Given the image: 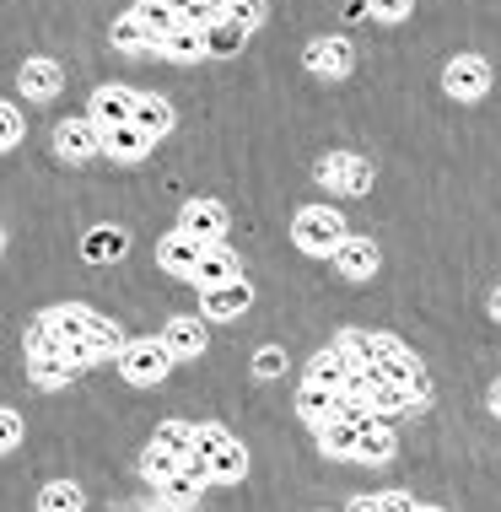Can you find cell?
<instances>
[{
    "mask_svg": "<svg viewBox=\"0 0 501 512\" xmlns=\"http://www.w3.org/2000/svg\"><path fill=\"white\" fill-rule=\"evenodd\" d=\"M22 442V415L11 405H0V453H11Z\"/></svg>",
    "mask_w": 501,
    "mask_h": 512,
    "instance_id": "obj_39",
    "label": "cell"
},
{
    "mask_svg": "<svg viewBox=\"0 0 501 512\" xmlns=\"http://www.w3.org/2000/svg\"><path fill=\"white\" fill-rule=\"evenodd\" d=\"M254 33H243L238 22H227V17H216L211 27H205V44H211V60H232V54H243V44Z\"/></svg>",
    "mask_w": 501,
    "mask_h": 512,
    "instance_id": "obj_29",
    "label": "cell"
},
{
    "mask_svg": "<svg viewBox=\"0 0 501 512\" xmlns=\"http://www.w3.org/2000/svg\"><path fill=\"white\" fill-rule=\"evenodd\" d=\"M227 227H232V216H227V205L221 200H189L184 211H178V232H189L194 243H227Z\"/></svg>",
    "mask_w": 501,
    "mask_h": 512,
    "instance_id": "obj_11",
    "label": "cell"
},
{
    "mask_svg": "<svg viewBox=\"0 0 501 512\" xmlns=\"http://www.w3.org/2000/svg\"><path fill=\"white\" fill-rule=\"evenodd\" d=\"M345 238H351V232H345V216L334 211V205H302V211L291 216V243L313 259H329Z\"/></svg>",
    "mask_w": 501,
    "mask_h": 512,
    "instance_id": "obj_3",
    "label": "cell"
},
{
    "mask_svg": "<svg viewBox=\"0 0 501 512\" xmlns=\"http://www.w3.org/2000/svg\"><path fill=\"white\" fill-rule=\"evenodd\" d=\"M178 464H184L178 453H167V448H157V442H146V453H141V475L151 480V486H157V480H167Z\"/></svg>",
    "mask_w": 501,
    "mask_h": 512,
    "instance_id": "obj_34",
    "label": "cell"
},
{
    "mask_svg": "<svg viewBox=\"0 0 501 512\" xmlns=\"http://www.w3.org/2000/svg\"><path fill=\"white\" fill-rule=\"evenodd\" d=\"M205 302H200V313L211 318V324H232V318H243L248 308H254V286L243 281H227V286H211V292H200Z\"/></svg>",
    "mask_w": 501,
    "mask_h": 512,
    "instance_id": "obj_13",
    "label": "cell"
},
{
    "mask_svg": "<svg viewBox=\"0 0 501 512\" xmlns=\"http://www.w3.org/2000/svg\"><path fill=\"white\" fill-rule=\"evenodd\" d=\"M162 60H173V65H200V60H211V44H205V27H189V22H178L173 33L157 44Z\"/></svg>",
    "mask_w": 501,
    "mask_h": 512,
    "instance_id": "obj_20",
    "label": "cell"
},
{
    "mask_svg": "<svg viewBox=\"0 0 501 512\" xmlns=\"http://www.w3.org/2000/svg\"><path fill=\"white\" fill-rule=\"evenodd\" d=\"M302 71L334 87V81H345L356 71V49L345 44V38H308V44H302Z\"/></svg>",
    "mask_w": 501,
    "mask_h": 512,
    "instance_id": "obj_8",
    "label": "cell"
},
{
    "mask_svg": "<svg viewBox=\"0 0 501 512\" xmlns=\"http://www.w3.org/2000/svg\"><path fill=\"white\" fill-rule=\"evenodd\" d=\"M372 507L378 512H415V496L410 491H383V496H372Z\"/></svg>",
    "mask_w": 501,
    "mask_h": 512,
    "instance_id": "obj_40",
    "label": "cell"
},
{
    "mask_svg": "<svg viewBox=\"0 0 501 512\" xmlns=\"http://www.w3.org/2000/svg\"><path fill=\"white\" fill-rule=\"evenodd\" d=\"M205 486H216L211 469H205L200 453H189V459L178 464L173 475L157 480V507H162V512H184V507H194V502L205 496Z\"/></svg>",
    "mask_w": 501,
    "mask_h": 512,
    "instance_id": "obj_7",
    "label": "cell"
},
{
    "mask_svg": "<svg viewBox=\"0 0 501 512\" xmlns=\"http://www.w3.org/2000/svg\"><path fill=\"white\" fill-rule=\"evenodd\" d=\"M200 259H205V243H194L189 232H178V227L157 243V265H162L167 275H178V281H194Z\"/></svg>",
    "mask_w": 501,
    "mask_h": 512,
    "instance_id": "obj_14",
    "label": "cell"
},
{
    "mask_svg": "<svg viewBox=\"0 0 501 512\" xmlns=\"http://www.w3.org/2000/svg\"><path fill=\"white\" fill-rule=\"evenodd\" d=\"M334 345L351 356V367L372 372V335H367V329H340V335H334Z\"/></svg>",
    "mask_w": 501,
    "mask_h": 512,
    "instance_id": "obj_32",
    "label": "cell"
},
{
    "mask_svg": "<svg viewBox=\"0 0 501 512\" xmlns=\"http://www.w3.org/2000/svg\"><path fill=\"white\" fill-rule=\"evenodd\" d=\"M415 512H448V507H415Z\"/></svg>",
    "mask_w": 501,
    "mask_h": 512,
    "instance_id": "obj_44",
    "label": "cell"
},
{
    "mask_svg": "<svg viewBox=\"0 0 501 512\" xmlns=\"http://www.w3.org/2000/svg\"><path fill=\"white\" fill-rule=\"evenodd\" d=\"M108 44H114L119 54H151L157 38H151V27L135 17V11H124V17H114V27H108Z\"/></svg>",
    "mask_w": 501,
    "mask_h": 512,
    "instance_id": "obj_24",
    "label": "cell"
},
{
    "mask_svg": "<svg viewBox=\"0 0 501 512\" xmlns=\"http://www.w3.org/2000/svg\"><path fill=\"white\" fill-rule=\"evenodd\" d=\"M17 87H22L27 103H54L65 92V71L54 60H27L17 71Z\"/></svg>",
    "mask_w": 501,
    "mask_h": 512,
    "instance_id": "obj_18",
    "label": "cell"
},
{
    "mask_svg": "<svg viewBox=\"0 0 501 512\" xmlns=\"http://www.w3.org/2000/svg\"><path fill=\"white\" fill-rule=\"evenodd\" d=\"M184 6H211L216 17H221V11H227V0H184Z\"/></svg>",
    "mask_w": 501,
    "mask_h": 512,
    "instance_id": "obj_42",
    "label": "cell"
},
{
    "mask_svg": "<svg viewBox=\"0 0 501 512\" xmlns=\"http://www.w3.org/2000/svg\"><path fill=\"white\" fill-rule=\"evenodd\" d=\"M135 124H141L151 141L173 135V103H167V98H151V92H135Z\"/></svg>",
    "mask_w": 501,
    "mask_h": 512,
    "instance_id": "obj_27",
    "label": "cell"
},
{
    "mask_svg": "<svg viewBox=\"0 0 501 512\" xmlns=\"http://www.w3.org/2000/svg\"><path fill=\"white\" fill-rule=\"evenodd\" d=\"M76 362L71 356H27V378L38 383V389H71V378H76Z\"/></svg>",
    "mask_w": 501,
    "mask_h": 512,
    "instance_id": "obj_26",
    "label": "cell"
},
{
    "mask_svg": "<svg viewBox=\"0 0 501 512\" xmlns=\"http://www.w3.org/2000/svg\"><path fill=\"white\" fill-rule=\"evenodd\" d=\"M17 141H22V114L17 103L0 98V151H17Z\"/></svg>",
    "mask_w": 501,
    "mask_h": 512,
    "instance_id": "obj_37",
    "label": "cell"
},
{
    "mask_svg": "<svg viewBox=\"0 0 501 512\" xmlns=\"http://www.w3.org/2000/svg\"><path fill=\"white\" fill-rule=\"evenodd\" d=\"M114 367H119V378L130 383V389H157L167 372H173V351L162 345V335H141V340H124Z\"/></svg>",
    "mask_w": 501,
    "mask_h": 512,
    "instance_id": "obj_4",
    "label": "cell"
},
{
    "mask_svg": "<svg viewBox=\"0 0 501 512\" xmlns=\"http://www.w3.org/2000/svg\"><path fill=\"white\" fill-rule=\"evenodd\" d=\"M194 453L205 459L216 486H238L248 475V448L227 432V426H200V432H194Z\"/></svg>",
    "mask_w": 501,
    "mask_h": 512,
    "instance_id": "obj_5",
    "label": "cell"
},
{
    "mask_svg": "<svg viewBox=\"0 0 501 512\" xmlns=\"http://www.w3.org/2000/svg\"><path fill=\"white\" fill-rule=\"evenodd\" d=\"M124 254V232L119 227H97L87 238V259H119Z\"/></svg>",
    "mask_w": 501,
    "mask_h": 512,
    "instance_id": "obj_35",
    "label": "cell"
},
{
    "mask_svg": "<svg viewBox=\"0 0 501 512\" xmlns=\"http://www.w3.org/2000/svg\"><path fill=\"white\" fill-rule=\"evenodd\" d=\"M151 146L157 141H151L141 124H114V130H103V157H114V162H141Z\"/></svg>",
    "mask_w": 501,
    "mask_h": 512,
    "instance_id": "obj_22",
    "label": "cell"
},
{
    "mask_svg": "<svg viewBox=\"0 0 501 512\" xmlns=\"http://www.w3.org/2000/svg\"><path fill=\"white\" fill-rule=\"evenodd\" d=\"M54 157H60V162H92V157H103V130H97L87 114L60 119V124H54Z\"/></svg>",
    "mask_w": 501,
    "mask_h": 512,
    "instance_id": "obj_10",
    "label": "cell"
},
{
    "mask_svg": "<svg viewBox=\"0 0 501 512\" xmlns=\"http://www.w3.org/2000/svg\"><path fill=\"white\" fill-rule=\"evenodd\" d=\"M221 17L238 22L243 33H259L264 17H270V6H264V0H227V11H221Z\"/></svg>",
    "mask_w": 501,
    "mask_h": 512,
    "instance_id": "obj_33",
    "label": "cell"
},
{
    "mask_svg": "<svg viewBox=\"0 0 501 512\" xmlns=\"http://www.w3.org/2000/svg\"><path fill=\"white\" fill-rule=\"evenodd\" d=\"M356 372L361 367H351V356H345L340 345H324V351L308 362V383H318V389H329V394H345Z\"/></svg>",
    "mask_w": 501,
    "mask_h": 512,
    "instance_id": "obj_17",
    "label": "cell"
},
{
    "mask_svg": "<svg viewBox=\"0 0 501 512\" xmlns=\"http://www.w3.org/2000/svg\"><path fill=\"white\" fill-rule=\"evenodd\" d=\"M410 11H415V0H367V17H372V22H388V27L405 22Z\"/></svg>",
    "mask_w": 501,
    "mask_h": 512,
    "instance_id": "obj_36",
    "label": "cell"
},
{
    "mask_svg": "<svg viewBox=\"0 0 501 512\" xmlns=\"http://www.w3.org/2000/svg\"><path fill=\"white\" fill-rule=\"evenodd\" d=\"M281 372H286V351L281 345H264L254 356V378H281Z\"/></svg>",
    "mask_w": 501,
    "mask_h": 512,
    "instance_id": "obj_38",
    "label": "cell"
},
{
    "mask_svg": "<svg viewBox=\"0 0 501 512\" xmlns=\"http://www.w3.org/2000/svg\"><path fill=\"white\" fill-rule=\"evenodd\" d=\"M485 410H491V415H496V421H501V378L491 383V394H485Z\"/></svg>",
    "mask_w": 501,
    "mask_h": 512,
    "instance_id": "obj_41",
    "label": "cell"
},
{
    "mask_svg": "<svg viewBox=\"0 0 501 512\" xmlns=\"http://www.w3.org/2000/svg\"><path fill=\"white\" fill-rule=\"evenodd\" d=\"M394 453H399V437L388 432V421H383V415H367L361 432H356V453H351V459L356 464H388Z\"/></svg>",
    "mask_w": 501,
    "mask_h": 512,
    "instance_id": "obj_19",
    "label": "cell"
},
{
    "mask_svg": "<svg viewBox=\"0 0 501 512\" xmlns=\"http://www.w3.org/2000/svg\"><path fill=\"white\" fill-rule=\"evenodd\" d=\"M130 11L151 27V38H157V44H162L167 33H173L178 22H184V0H135Z\"/></svg>",
    "mask_w": 501,
    "mask_h": 512,
    "instance_id": "obj_25",
    "label": "cell"
},
{
    "mask_svg": "<svg viewBox=\"0 0 501 512\" xmlns=\"http://www.w3.org/2000/svg\"><path fill=\"white\" fill-rule=\"evenodd\" d=\"M318 184L329 189V195H351V200H361V195H372V162L367 157H356V151H329L324 162H318Z\"/></svg>",
    "mask_w": 501,
    "mask_h": 512,
    "instance_id": "obj_6",
    "label": "cell"
},
{
    "mask_svg": "<svg viewBox=\"0 0 501 512\" xmlns=\"http://www.w3.org/2000/svg\"><path fill=\"white\" fill-rule=\"evenodd\" d=\"M491 318H496V324H501V286H496V292H491Z\"/></svg>",
    "mask_w": 501,
    "mask_h": 512,
    "instance_id": "obj_43",
    "label": "cell"
},
{
    "mask_svg": "<svg viewBox=\"0 0 501 512\" xmlns=\"http://www.w3.org/2000/svg\"><path fill=\"white\" fill-rule=\"evenodd\" d=\"M313 432H318V453H324V459H351V453H356V432H361V421L329 415L324 426H313Z\"/></svg>",
    "mask_w": 501,
    "mask_h": 512,
    "instance_id": "obj_23",
    "label": "cell"
},
{
    "mask_svg": "<svg viewBox=\"0 0 501 512\" xmlns=\"http://www.w3.org/2000/svg\"><path fill=\"white\" fill-rule=\"evenodd\" d=\"M238 275H243V259L232 254L227 243H211V248H205V259H200V270H194V281H189V286L211 292V286H227V281H238Z\"/></svg>",
    "mask_w": 501,
    "mask_h": 512,
    "instance_id": "obj_21",
    "label": "cell"
},
{
    "mask_svg": "<svg viewBox=\"0 0 501 512\" xmlns=\"http://www.w3.org/2000/svg\"><path fill=\"white\" fill-rule=\"evenodd\" d=\"M194 432H200L194 421H162L151 442H157V448H167V453H178V459H189V453H194Z\"/></svg>",
    "mask_w": 501,
    "mask_h": 512,
    "instance_id": "obj_31",
    "label": "cell"
},
{
    "mask_svg": "<svg viewBox=\"0 0 501 512\" xmlns=\"http://www.w3.org/2000/svg\"><path fill=\"white\" fill-rule=\"evenodd\" d=\"M87 507V491L76 486V480H49L44 491H38V512H81Z\"/></svg>",
    "mask_w": 501,
    "mask_h": 512,
    "instance_id": "obj_30",
    "label": "cell"
},
{
    "mask_svg": "<svg viewBox=\"0 0 501 512\" xmlns=\"http://www.w3.org/2000/svg\"><path fill=\"white\" fill-rule=\"evenodd\" d=\"M297 415L308 426H324L329 415H340V394L318 389V383H302V389H297Z\"/></svg>",
    "mask_w": 501,
    "mask_h": 512,
    "instance_id": "obj_28",
    "label": "cell"
},
{
    "mask_svg": "<svg viewBox=\"0 0 501 512\" xmlns=\"http://www.w3.org/2000/svg\"><path fill=\"white\" fill-rule=\"evenodd\" d=\"M162 345L173 351V362H200V356H205V345H211V335H205V324H200V318L178 313V318H167Z\"/></svg>",
    "mask_w": 501,
    "mask_h": 512,
    "instance_id": "obj_15",
    "label": "cell"
},
{
    "mask_svg": "<svg viewBox=\"0 0 501 512\" xmlns=\"http://www.w3.org/2000/svg\"><path fill=\"white\" fill-rule=\"evenodd\" d=\"M329 259H334V270H340L345 281H372L378 265H383V254H378V243H372V238H345Z\"/></svg>",
    "mask_w": 501,
    "mask_h": 512,
    "instance_id": "obj_16",
    "label": "cell"
},
{
    "mask_svg": "<svg viewBox=\"0 0 501 512\" xmlns=\"http://www.w3.org/2000/svg\"><path fill=\"white\" fill-rule=\"evenodd\" d=\"M0 254H6V227H0Z\"/></svg>",
    "mask_w": 501,
    "mask_h": 512,
    "instance_id": "obj_45",
    "label": "cell"
},
{
    "mask_svg": "<svg viewBox=\"0 0 501 512\" xmlns=\"http://www.w3.org/2000/svg\"><path fill=\"white\" fill-rule=\"evenodd\" d=\"M372 372L378 378H388L394 389H410L415 399H431V389H426V367H421V356L410 351L399 335H372Z\"/></svg>",
    "mask_w": 501,
    "mask_h": 512,
    "instance_id": "obj_2",
    "label": "cell"
},
{
    "mask_svg": "<svg viewBox=\"0 0 501 512\" xmlns=\"http://www.w3.org/2000/svg\"><path fill=\"white\" fill-rule=\"evenodd\" d=\"M44 318H49V324L60 329L71 345H92L103 362H114V356L124 351V329L114 324V318L92 313L87 302H54V308H44Z\"/></svg>",
    "mask_w": 501,
    "mask_h": 512,
    "instance_id": "obj_1",
    "label": "cell"
},
{
    "mask_svg": "<svg viewBox=\"0 0 501 512\" xmlns=\"http://www.w3.org/2000/svg\"><path fill=\"white\" fill-rule=\"evenodd\" d=\"M442 92H448L453 103H480L485 92H491V65H485L480 54H453L448 71H442Z\"/></svg>",
    "mask_w": 501,
    "mask_h": 512,
    "instance_id": "obj_9",
    "label": "cell"
},
{
    "mask_svg": "<svg viewBox=\"0 0 501 512\" xmlns=\"http://www.w3.org/2000/svg\"><path fill=\"white\" fill-rule=\"evenodd\" d=\"M87 119L97 124V130H114V124H135V92H130V87H119V81H103V87H92Z\"/></svg>",
    "mask_w": 501,
    "mask_h": 512,
    "instance_id": "obj_12",
    "label": "cell"
}]
</instances>
